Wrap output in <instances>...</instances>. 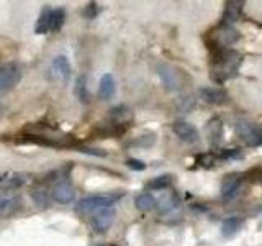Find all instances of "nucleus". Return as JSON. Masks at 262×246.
Here are the masks:
<instances>
[{
	"label": "nucleus",
	"mask_w": 262,
	"mask_h": 246,
	"mask_svg": "<svg viewBox=\"0 0 262 246\" xmlns=\"http://www.w3.org/2000/svg\"><path fill=\"white\" fill-rule=\"evenodd\" d=\"M200 97L203 102L211 104V105H220L228 102V94L223 89L218 87H203L200 89Z\"/></svg>",
	"instance_id": "nucleus-8"
},
{
	"label": "nucleus",
	"mask_w": 262,
	"mask_h": 246,
	"mask_svg": "<svg viewBox=\"0 0 262 246\" xmlns=\"http://www.w3.org/2000/svg\"><path fill=\"white\" fill-rule=\"evenodd\" d=\"M66 20V12L62 8H56L51 12V31H59Z\"/></svg>",
	"instance_id": "nucleus-21"
},
{
	"label": "nucleus",
	"mask_w": 262,
	"mask_h": 246,
	"mask_svg": "<svg viewBox=\"0 0 262 246\" xmlns=\"http://www.w3.org/2000/svg\"><path fill=\"white\" fill-rule=\"evenodd\" d=\"M52 72L64 82H67L69 79H71L72 69H71V62H69L66 56H57L56 60L52 61Z\"/></svg>",
	"instance_id": "nucleus-11"
},
{
	"label": "nucleus",
	"mask_w": 262,
	"mask_h": 246,
	"mask_svg": "<svg viewBox=\"0 0 262 246\" xmlns=\"http://www.w3.org/2000/svg\"><path fill=\"white\" fill-rule=\"evenodd\" d=\"M126 164H128V168H131L133 171H144L146 169V164H144L143 161H140V159H128L126 161Z\"/></svg>",
	"instance_id": "nucleus-27"
},
{
	"label": "nucleus",
	"mask_w": 262,
	"mask_h": 246,
	"mask_svg": "<svg viewBox=\"0 0 262 246\" xmlns=\"http://www.w3.org/2000/svg\"><path fill=\"white\" fill-rule=\"evenodd\" d=\"M243 56L234 50H213L210 74L216 82H224L238 76Z\"/></svg>",
	"instance_id": "nucleus-1"
},
{
	"label": "nucleus",
	"mask_w": 262,
	"mask_h": 246,
	"mask_svg": "<svg viewBox=\"0 0 262 246\" xmlns=\"http://www.w3.org/2000/svg\"><path fill=\"white\" fill-rule=\"evenodd\" d=\"M239 38H241L239 31L226 23L218 25L215 30L210 31V40H211L213 50H228V46L234 45Z\"/></svg>",
	"instance_id": "nucleus-3"
},
{
	"label": "nucleus",
	"mask_w": 262,
	"mask_h": 246,
	"mask_svg": "<svg viewBox=\"0 0 262 246\" xmlns=\"http://www.w3.org/2000/svg\"><path fill=\"white\" fill-rule=\"evenodd\" d=\"M241 183H243V174L226 176L224 181L221 183V194H223V197H231V195L236 194V190L239 189Z\"/></svg>",
	"instance_id": "nucleus-12"
},
{
	"label": "nucleus",
	"mask_w": 262,
	"mask_h": 246,
	"mask_svg": "<svg viewBox=\"0 0 262 246\" xmlns=\"http://www.w3.org/2000/svg\"><path fill=\"white\" fill-rule=\"evenodd\" d=\"M17 202H20L17 197H13V199H2L0 200V215H3V213L12 210V207L17 205Z\"/></svg>",
	"instance_id": "nucleus-24"
},
{
	"label": "nucleus",
	"mask_w": 262,
	"mask_h": 246,
	"mask_svg": "<svg viewBox=\"0 0 262 246\" xmlns=\"http://www.w3.org/2000/svg\"><path fill=\"white\" fill-rule=\"evenodd\" d=\"M236 130L243 136V140L251 146H261L262 144V125H251V123L239 122Z\"/></svg>",
	"instance_id": "nucleus-5"
},
{
	"label": "nucleus",
	"mask_w": 262,
	"mask_h": 246,
	"mask_svg": "<svg viewBox=\"0 0 262 246\" xmlns=\"http://www.w3.org/2000/svg\"><path fill=\"white\" fill-rule=\"evenodd\" d=\"M31 197H33V202L36 205H38L40 208H45L50 205V197H48V194L43 189H38L35 190L33 194H31Z\"/></svg>",
	"instance_id": "nucleus-23"
},
{
	"label": "nucleus",
	"mask_w": 262,
	"mask_h": 246,
	"mask_svg": "<svg viewBox=\"0 0 262 246\" xmlns=\"http://www.w3.org/2000/svg\"><path fill=\"white\" fill-rule=\"evenodd\" d=\"M0 110H2V107H0Z\"/></svg>",
	"instance_id": "nucleus-30"
},
{
	"label": "nucleus",
	"mask_w": 262,
	"mask_h": 246,
	"mask_svg": "<svg viewBox=\"0 0 262 246\" xmlns=\"http://www.w3.org/2000/svg\"><path fill=\"white\" fill-rule=\"evenodd\" d=\"M243 2H228L226 3V8H224V15H223V23L226 25H231L234 23L239 15L243 12Z\"/></svg>",
	"instance_id": "nucleus-14"
},
{
	"label": "nucleus",
	"mask_w": 262,
	"mask_h": 246,
	"mask_svg": "<svg viewBox=\"0 0 262 246\" xmlns=\"http://www.w3.org/2000/svg\"><path fill=\"white\" fill-rule=\"evenodd\" d=\"M121 199V194H102V195H90L84 197L77 202L76 212L79 215H89V213H95L104 208H110L116 200Z\"/></svg>",
	"instance_id": "nucleus-2"
},
{
	"label": "nucleus",
	"mask_w": 262,
	"mask_h": 246,
	"mask_svg": "<svg viewBox=\"0 0 262 246\" xmlns=\"http://www.w3.org/2000/svg\"><path fill=\"white\" fill-rule=\"evenodd\" d=\"M239 228H241V220L236 217L226 218V220L221 223V233L224 237H231V235L236 233Z\"/></svg>",
	"instance_id": "nucleus-19"
},
{
	"label": "nucleus",
	"mask_w": 262,
	"mask_h": 246,
	"mask_svg": "<svg viewBox=\"0 0 262 246\" xmlns=\"http://www.w3.org/2000/svg\"><path fill=\"white\" fill-rule=\"evenodd\" d=\"M157 205V200L151 194H140L135 199V207L141 212H149Z\"/></svg>",
	"instance_id": "nucleus-18"
},
{
	"label": "nucleus",
	"mask_w": 262,
	"mask_h": 246,
	"mask_svg": "<svg viewBox=\"0 0 262 246\" xmlns=\"http://www.w3.org/2000/svg\"><path fill=\"white\" fill-rule=\"evenodd\" d=\"M97 13H99V7H97V3H89L87 7H85V17L87 18H95L97 17Z\"/></svg>",
	"instance_id": "nucleus-28"
},
{
	"label": "nucleus",
	"mask_w": 262,
	"mask_h": 246,
	"mask_svg": "<svg viewBox=\"0 0 262 246\" xmlns=\"http://www.w3.org/2000/svg\"><path fill=\"white\" fill-rule=\"evenodd\" d=\"M115 79L111 74H105L104 77L100 79V85H99V95L102 100H108L115 95Z\"/></svg>",
	"instance_id": "nucleus-13"
},
{
	"label": "nucleus",
	"mask_w": 262,
	"mask_h": 246,
	"mask_svg": "<svg viewBox=\"0 0 262 246\" xmlns=\"http://www.w3.org/2000/svg\"><path fill=\"white\" fill-rule=\"evenodd\" d=\"M170 184H172V176L164 174V176H159V178H154L151 183L148 184V187L153 190H164V189H167Z\"/></svg>",
	"instance_id": "nucleus-20"
},
{
	"label": "nucleus",
	"mask_w": 262,
	"mask_h": 246,
	"mask_svg": "<svg viewBox=\"0 0 262 246\" xmlns=\"http://www.w3.org/2000/svg\"><path fill=\"white\" fill-rule=\"evenodd\" d=\"M172 130H174L175 135H177L184 143H189V144L199 143V138H200L199 136V131H197V128L194 125H190L189 122L177 120L172 125Z\"/></svg>",
	"instance_id": "nucleus-6"
},
{
	"label": "nucleus",
	"mask_w": 262,
	"mask_h": 246,
	"mask_svg": "<svg viewBox=\"0 0 262 246\" xmlns=\"http://www.w3.org/2000/svg\"><path fill=\"white\" fill-rule=\"evenodd\" d=\"M74 92L79 97V100L84 104L89 102V92H87V85H85V79L84 77H79L77 82H76V89H74Z\"/></svg>",
	"instance_id": "nucleus-22"
},
{
	"label": "nucleus",
	"mask_w": 262,
	"mask_h": 246,
	"mask_svg": "<svg viewBox=\"0 0 262 246\" xmlns=\"http://www.w3.org/2000/svg\"><path fill=\"white\" fill-rule=\"evenodd\" d=\"M115 218V212L111 208H104V210L95 212V217L92 220V227L97 233H105L111 227Z\"/></svg>",
	"instance_id": "nucleus-7"
},
{
	"label": "nucleus",
	"mask_w": 262,
	"mask_h": 246,
	"mask_svg": "<svg viewBox=\"0 0 262 246\" xmlns=\"http://www.w3.org/2000/svg\"><path fill=\"white\" fill-rule=\"evenodd\" d=\"M74 197H76V192L69 183H61L52 189V200H56L57 204H72Z\"/></svg>",
	"instance_id": "nucleus-9"
},
{
	"label": "nucleus",
	"mask_w": 262,
	"mask_h": 246,
	"mask_svg": "<svg viewBox=\"0 0 262 246\" xmlns=\"http://www.w3.org/2000/svg\"><path fill=\"white\" fill-rule=\"evenodd\" d=\"M28 183V176L21 174V173H12L8 174L7 178H0V185L8 187V189H13V187H21Z\"/></svg>",
	"instance_id": "nucleus-15"
},
{
	"label": "nucleus",
	"mask_w": 262,
	"mask_h": 246,
	"mask_svg": "<svg viewBox=\"0 0 262 246\" xmlns=\"http://www.w3.org/2000/svg\"><path fill=\"white\" fill-rule=\"evenodd\" d=\"M207 133H208V138H210V141L213 144L220 143V138H221V133H223V125H221L220 119H213V120L208 122Z\"/></svg>",
	"instance_id": "nucleus-17"
},
{
	"label": "nucleus",
	"mask_w": 262,
	"mask_h": 246,
	"mask_svg": "<svg viewBox=\"0 0 262 246\" xmlns=\"http://www.w3.org/2000/svg\"><path fill=\"white\" fill-rule=\"evenodd\" d=\"M159 77H161L162 84L165 85V89L175 90L180 87V77L179 72L172 69L170 66H161L159 67Z\"/></svg>",
	"instance_id": "nucleus-10"
},
{
	"label": "nucleus",
	"mask_w": 262,
	"mask_h": 246,
	"mask_svg": "<svg viewBox=\"0 0 262 246\" xmlns=\"http://www.w3.org/2000/svg\"><path fill=\"white\" fill-rule=\"evenodd\" d=\"M175 204H177V200H175L174 195H169V197H164V199H161V204H159V207H161L162 212H167L170 210Z\"/></svg>",
	"instance_id": "nucleus-26"
},
{
	"label": "nucleus",
	"mask_w": 262,
	"mask_h": 246,
	"mask_svg": "<svg viewBox=\"0 0 262 246\" xmlns=\"http://www.w3.org/2000/svg\"><path fill=\"white\" fill-rule=\"evenodd\" d=\"M220 156L223 159H239V158H243V153H241V149H223Z\"/></svg>",
	"instance_id": "nucleus-25"
},
{
	"label": "nucleus",
	"mask_w": 262,
	"mask_h": 246,
	"mask_svg": "<svg viewBox=\"0 0 262 246\" xmlns=\"http://www.w3.org/2000/svg\"><path fill=\"white\" fill-rule=\"evenodd\" d=\"M82 153H87V154H94V156H106L105 151H99V149H90V148H81Z\"/></svg>",
	"instance_id": "nucleus-29"
},
{
	"label": "nucleus",
	"mask_w": 262,
	"mask_h": 246,
	"mask_svg": "<svg viewBox=\"0 0 262 246\" xmlns=\"http://www.w3.org/2000/svg\"><path fill=\"white\" fill-rule=\"evenodd\" d=\"M23 69L18 62H5L0 66V95H5L20 82Z\"/></svg>",
	"instance_id": "nucleus-4"
},
{
	"label": "nucleus",
	"mask_w": 262,
	"mask_h": 246,
	"mask_svg": "<svg viewBox=\"0 0 262 246\" xmlns=\"http://www.w3.org/2000/svg\"><path fill=\"white\" fill-rule=\"evenodd\" d=\"M51 12L52 10L48 7L43 8L40 18L35 25V31L38 35H45V33H48V31H51Z\"/></svg>",
	"instance_id": "nucleus-16"
}]
</instances>
